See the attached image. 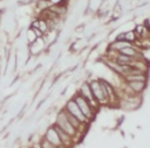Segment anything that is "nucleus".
<instances>
[{"instance_id":"nucleus-1","label":"nucleus","mask_w":150,"mask_h":148,"mask_svg":"<svg viewBox=\"0 0 150 148\" xmlns=\"http://www.w3.org/2000/svg\"><path fill=\"white\" fill-rule=\"evenodd\" d=\"M74 101H75V104L78 105V107L80 109V111L83 112V115L85 116V119L87 120H91L94 117V112H93V109H92V106L89 105V102L85 100V98L83 96H76L74 98Z\"/></svg>"},{"instance_id":"nucleus-2","label":"nucleus","mask_w":150,"mask_h":148,"mask_svg":"<svg viewBox=\"0 0 150 148\" xmlns=\"http://www.w3.org/2000/svg\"><path fill=\"white\" fill-rule=\"evenodd\" d=\"M56 125H57L59 128H61L62 130L65 132L67 135H70V137L75 135V133H76V129H75L73 125H71L69 121H67L66 116H65V112H64V111L57 116V120H56Z\"/></svg>"},{"instance_id":"nucleus-3","label":"nucleus","mask_w":150,"mask_h":148,"mask_svg":"<svg viewBox=\"0 0 150 148\" xmlns=\"http://www.w3.org/2000/svg\"><path fill=\"white\" fill-rule=\"evenodd\" d=\"M89 86H91L92 94H93V97H94L96 101H98V102L107 101L106 93H104V89H103L102 84H100V82H92Z\"/></svg>"},{"instance_id":"nucleus-4","label":"nucleus","mask_w":150,"mask_h":148,"mask_svg":"<svg viewBox=\"0 0 150 148\" xmlns=\"http://www.w3.org/2000/svg\"><path fill=\"white\" fill-rule=\"evenodd\" d=\"M69 114H71L73 116H75L78 120L80 121V123H87V119H85V116L83 115V112L80 111V109L78 107V105L75 104V101L74 100H71L69 101V104H67V110H66Z\"/></svg>"},{"instance_id":"nucleus-5","label":"nucleus","mask_w":150,"mask_h":148,"mask_svg":"<svg viewBox=\"0 0 150 148\" xmlns=\"http://www.w3.org/2000/svg\"><path fill=\"white\" fill-rule=\"evenodd\" d=\"M46 140H48V142H50L51 144H54V146L57 147V148H60V147L62 146L61 140H60L57 133H56V130H55L54 127L50 128V129L47 130V133H46Z\"/></svg>"},{"instance_id":"nucleus-6","label":"nucleus","mask_w":150,"mask_h":148,"mask_svg":"<svg viewBox=\"0 0 150 148\" xmlns=\"http://www.w3.org/2000/svg\"><path fill=\"white\" fill-rule=\"evenodd\" d=\"M80 96H83V97L85 98V100H87V101L89 102V105H91L92 107H93V106H94V104H93V102H94V97H93V94H92L91 86L87 84V83L81 86V89H80Z\"/></svg>"},{"instance_id":"nucleus-7","label":"nucleus","mask_w":150,"mask_h":148,"mask_svg":"<svg viewBox=\"0 0 150 148\" xmlns=\"http://www.w3.org/2000/svg\"><path fill=\"white\" fill-rule=\"evenodd\" d=\"M54 128H55L56 133H57V135H59L60 140H61L62 146H69V144H70V135H67L61 128H59V127H57V125H55Z\"/></svg>"},{"instance_id":"nucleus-8","label":"nucleus","mask_w":150,"mask_h":148,"mask_svg":"<svg viewBox=\"0 0 150 148\" xmlns=\"http://www.w3.org/2000/svg\"><path fill=\"white\" fill-rule=\"evenodd\" d=\"M129 86L134 92H141L145 88V82L144 81H130Z\"/></svg>"},{"instance_id":"nucleus-9","label":"nucleus","mask_w":150,"mask_h":148,"mask_svg":"<svg viewBox=\"0 0 150 148\" xmlns=\"http://www.w3.org/2000/svg\"><path fill=\"white\" fill-rule=\"evenodd\" d=\"M120 54H122V55H126V56H129V58H136L137 56V51L135 50V49L132 47V45L129 47H125V49H121L120 50Z\"/></svg>"},{"instance_id":"nucleus-10","label":"nucleus","mask_w":150,"mask_h":148,"mask_svg":"<svg viewBox=\"0 0 150 148\" xmlns=\"http://www.w3.org/2000/svg\"><path fill=\"white\" fill-rule=\"evenodd\" d=\"M42 49H43V41H42V39H36V41H33V42L31 44V50H32L33 54L41 51Z\"/></svg>"},{"instance_id":"nucleus-11","label":"nucleus","mask_w":150,"mask_h":148,"mask_svg":"<svg viewBox=\"0 0 150 148\" xmlns=\"http://www.w3.org/2000/svg\"><path fill=\"white\" fill-rule=\"evenodd\" d=\"M64 112H65V116H66L67 121H69V123H70L71 125H73V127H74L75 129H79V128H80L81 123H80V121L76 119V117H75V116H73V115H71V114H69L67 111H64Z\"/></svg>"},{"instance_id":"nucleus-12","label":"nucleus","mask_w":150,"mask_h":148,"mask_svg":"<svg viewBox=\"0 0 150 148\" xmlns=\"http://www.w3.org/2000/svg\"><path fill=\"white\" fill-rule=\"evenodd\" d=\"M131 46V42H127V41H117L116 44L112 45V49H117L120 51L121 49H125V47H129Z\"/></svg>"},{"instance_id":"nucleus-13","label":"nucleus","mask_w":150,"mask_h":148,"mask_svg":"<svg viewBox=\"0 0 150 148\" xmlns=\"http://www.w3.org/2000/svg\"><path fill=\"white\" fill-rule=\"evenodd\" d=\"M136 39V36H135V32H126L123 33V40L127 41V42H132Z\"/></svg>"},{"instance_id":"nucleus-14","label":"nucleus","mask_w":150,"mask_h":148,"mask_svg":"<svg viewBox=\"0 0 150 148\" xmlns=\"http://www.w3.org/2000/svg\"><path fill=\"white\" fill-rule=\"evenodd\" d=\"M38 29L41 32H46L47 31V23L45 21H38Z\"/></svg>"}]
</instances>
